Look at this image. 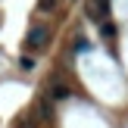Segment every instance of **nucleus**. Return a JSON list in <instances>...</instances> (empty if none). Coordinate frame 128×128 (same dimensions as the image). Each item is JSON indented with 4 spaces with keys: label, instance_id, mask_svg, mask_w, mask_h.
<instances>
[{
    "label": "nucleus",
    "instance_id": "1",
    "mask_svg": "<svg viewBox=\"0 0 128 128\" xmlns=\"http://www.w3.org/2000/svg\"><path fill=\"white\" fill-rule=\"evenodd\" d=\"M47 41H50V28H47V25H38V28H31V31H28V38H25V47L34 50V47H44Z\"/></svg>",
    "mask_w": 128,
    "mask_h": 128
},
{
    "label": "nucleus",
    "instance_id": "2",
    "mask_svg": "<svg viewBox=\"0 0 128 128\" xmlns=\"http://www.w3.org/2000/svg\"><path fill=\"white\" fill-rule=\"evenodd\" d=\"M106 10H110V0H88V19H94V22H103L106 19Z\"/></svg>",
    "mask_w": 128,
    "mask_h": 128
},
{
    "label": "nucleus",
    "instance_id": "3",
    "mask_svg": "<svg viewBox=\"0 0 128 128\" xmlns=\"http://www.w3.org/2000/svg\"><path fill=\"white\" fill-rule=\"evenodd\" d=\"M47 94H50V100H69V97H72V88H69L66 81L53 78V81H50V88H47Z\"/></svg>",
    "mask_w": 128,
    "mask_h": 128
},
{
    "label": "nucleus",
    "instance_id": "4",
    "mask_svg": "<svg viewBox=\"0 0 128 128\" xmlns=\"http://www.w3.org/2000/svg\"><path fill=\"white\" fill-rule=\"evenodd\" d=\"M34 110L41 112V122H53V103H50V97H41L34 103Z\"/></svg>",
    "mask_w": 128,
    "mask_h": 128
},
{
    "label": "nucleus",
    "instance_id": "5",
    "mask_svg": "<svg viewBox=\"0 0 128 128\" xmlns=\"http://www.w3.org/2000/svg\"><path fill=\"white\" fill-rule=\"evenodd\" d=\"M56 3H60V0H38V12H50V10H56Z\"/></svg>",
    "mask_w": 128,
    "mask_h": 128
},
{
    "label": "nucleus",
    "instance_id": "6",
    "mask_svg": "<svg viewBox=\"0 0 128 128\" xmlns=\"http://www.w3.org/2000/svg\"><path fill=\"white\" fill-rule=\"evenodd\" d=\"M100 31H103V38H112V34H116V25H110L103 19V22H100Z\"/></svg>",
    "mask_w": 128,
    "mask_h": 128
},
{
    "label": "nucleus",
    "instance_id": "7",
    "mask_svg": "<svg viewBox=\"0 0 128 128\" xmlns=\"http://www.w3.org/2000/svg\"><path fill=\"white\" fill-rule=\"evenodd\" d=\"M19 66L28 72V69H34V60H31V56H22V60H19Z\"/></svg>",
    "mask_w": 128,
    "mask_h": 128
},
{
    "label": "nucleus",
    "instance_id": "8",
    "mask_svg": "<svg viewBox=\"0 0 128 128\" xmlns=\"http://www.w3.org/2000/svg\"><path fill=\"white\" fill-rule=\"evenodd\" d=\"M16 128H31V125H28V122H19V125H16Z\"/></svg>",
    "mask_w": 128,
    "mask_h": 128
}]
</instances>
